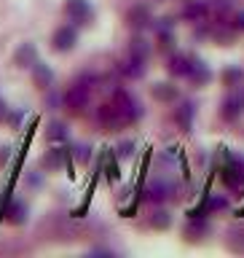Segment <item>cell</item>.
<instances>
[{
    "label": "cell",
    "mask_w": 244,
    "mask_h": 258,
    "mask_svg": "<svg viewBox=\"0 0 244 258\" xmlns=\"http://www.w3.org/2000/svg\"><path fill=\"white\" fill-rule=\"evenodd\" d=\"M223 183L231 191H239L244 185V156H236L225 148H223Z\"/></svg>",
    "instance_id": "obj_1"
},
{
    "label": "cell",
    "mask_w": 244,
    "mask_h": 258,
    "mask_svg": "<svg viewBox=\"0 0 244 258\" xmlns=\"http://www.w3.org/2000/svg\"><path fill=\"white\" fill-rule=\"evenodd\" d=\"M113 102H116V108H118L121 113H124L126 124H132V121H137V118L142 116L140 102H137L134 97L126 92V89H116V94H113Z\"/></svg>",
    "instance_id": "obj_2"
},
{
    "label": "cell",
    "mask_w": 244,
    "mask_h": 258,
    "mask_svg": "<svg viewBox=\"0 0 244 258\" xmlns=\"http://www.w3.org/2000/svg\"><path fill=\"white\" fill-rule=\"evenodd\" d=\"M64 14H67L75 24H89L94 19V8L89 0H67V3H64Z\"/></svg>",
    "instance_id": "obj_3"
},
{
    "label": "cell",
    "mask_w": 244,
    "mask_h": 258,
    "mask_svg": "<svg viewBox=\"0 0 244 258\" xmlns=\"http://www.w3.org/2000/svg\"><path fill=\"white\" fill-rule=\"evenodd\" d=\"M97 116H100V124H102L105 129H110V132H116V129H121V126L126 124L124 113H121V110L116 108V102H108V105H102Z\"/></svg>",
    "instance_id": "obj_4"
},
{
    "label": "cell",
    "mask_w": 244,
    "mask_h": 258,
    "mask_svg": "<svg viewBox=\"0 0 244 258\" xmlns=\"http://www.w3.org/2000/svg\"><path fill=\"white\" fill-rule=\"evenodd\" d=\"M51 43H54L56 51H70V48L78 43V30L72 27V24H62V27L54 32Z\"/></svg>",
    "instance_id": "obj_5"
},
{
    "label": "cell",
    "mask_w": 244,
    "mask_h": 258,
    "mask_svg": "<svg viewBox=\"0 0 244 258\" xmlns=\"http://www.w3.org/2000/svg\"><path fill=\"white\" fill-rule=\"evenodd\" d=\"M244 113V94L241 92H233V94H228L223 100V108H220V116L225 118V121H233V118H239Z\"/></svg>",
    "instance_id": "obj_6"
},
{
    "label": "cell",
    "mask_w": 244,
    "mask_h": 258,
    "mask_svg": "<svg viewBox=\"0 0 244 258\" xmlns=\"http://www.w3.org/2000/svg\"><path fill=\"white\" fill-rule=\"evenodd\" d=\"M64 102H67V108H72V110L84 108V105L89 102V86H86V81H78V84L72 86L67 94H64Z\"/></svg>",
    "instance_id": "obj_7"
},
{
    "label": "cell",
    "mask_w": 244,
    "mask_h": 258,
    "mask_svg": "<svg viewBox=\"0 0 244 258\" xmlns=\"http://www.w3.org/2000/svg\"><path fill=\"white\" fill-rule=\"evenodd\" d=\"M177 185H172L169 180H153L148 188H145V197H148L150 202H164L167 197H175Z\"/></svg>",
    "instance_id": "obj_8"
},
{
    "label": "cell",
    "mask_w": 244,
    "mask_h": 258,
    "mask_svg": "<svg viewBox=\"0 0 244 258\" xmlns=\"http://www.w3.org/2000/svg\"><path fill=\"white\" fill-rule=\"evenodd\" d=\"M209 78H212V73H209V64H204V59H199V56H191L188 81H193L196 86H201V84H207Z\"/></svg>",
    "instance_id": "obj_9"
},
{
    "label": "cell",
    "mask_w": 244,
    "mask_h": 258,
    "mask_svg": "<svg viewBox=\"0 0 244 258\" xmlns=\"http://www.w3.org/2000/svg\"><path fill=\"white\" fill-rule=\"evenodd\" d=\"M193 116H196V105L193 102H183L180 108H177V113H175V121H177V126L180 129H188L193 126Z\"/></svg>",
    "instance_id": "obj_10"
},
{
    "label": "cell",
    "mask_w": 244,
    "mask_h": 258,
    "mask_svg": "<svg viewBox=\"0 0 244 258\" xmlns=\"http://www.w3.org/2000/svg\"><path fill=\"white\" fill-rule=\"evenodd\" d=\"M14 59H16V64H19V68H32V64L38 62V51H35V46H32V43H22L19 48H16Z\"/></svg>",
    "instance_id": "obj_11"
},
{
    "label": "cell",
    "mask_w": 244,
    "mask_h": 258,
    "mask_svg": "<svg viewBox=\"0 0 244 258\" xmlns=\"http://www.w3.org/2000/svg\"><path fill=\"white\" fill-rule=\"evenodd\" d=\"M32 76H35V84L40 86V89H48L54 84V73H51V68L48 64H43V62H35L32 64Z\"/></svg>",
    "instance_id": "obj_12"
},
{
    "label": "cell",
    "mask_w": 244,
    "mask_h": 258,
    "mask_svg": "<svg viewBox=\"0 0 244 258\" xmlns=\"http://www.w3.org/2000/svg\"><path fill=\"white\" fill-rule=\"evenodd\" d=\"M207 231H209V223L204 218H188V223H185V237H191V239L204 237Z\"/></svg>",
    "instance_id": "obj_13"
},
{
    "label": "cell",
    "mask_w": 244,
    "mask_h": 258,
    "mask_svg": "<svg viewBox=\"0 0 244 258\" xmlns=\"http://www.w3.org/2000/svg\"><path fill=\"white\" fill-rule=\"evenodd\" d=\"M150 92L158 102H175L177 100V86H172V84H153Z\"/></svg>",
    "instance_id": "obj_14"
},
{
    "label": "cell",
    "mask_w": 244,
    "mask_h": 258,
    "mask_svg": "<svg viewBox=\"0 0 244 258\" xmlns=\"http://www.w3.org/2000/svg\"><path fill=\"white\" fill-rule=\"evenodd\" d=\"M169 70H172L175 76H185V78H188L191 56L188 54H172V59H169Z\"/></svg>",
    "instance_id": "obj_15"
},
{
    "label": "cell",
    "mask_w": 244,
    "mask_h": 258,
    "mask_svg": "<svg viewBox=\"0 0 244 258\" xmlns=\"http://www.w3.org/2000/svg\"><path fill=\"white\" fill-rule=\"evenodd\" d=\"M6 215L11 223H24L27 221V205H24V202H11V205L6 207Z\"/></svg>",
    "instance_id": "obj_16"
},
{
    "label": "cell",
    "mask_w": 244,
    "mask_h": 258,
    "mask_svg": "<svg viewBox=\"0 0 244 258\" xmlns=\"http://www.w3.org/2000/svg\"><path fill=\"white\" fill-rule=\"evenodd\" d=\"M207 14H209V3H191V6H185V11H183V16L191 22L207 19Z\"/></svg>",
    "instance_id": "obj_17"
},
{
    "label": "cell",
    "mask_w": 244,
    "mask_h": 258,
    "mask_svg": "<svg viewBox=\"0 0 244 258\" xmlns=\"http://www.w3.org/2000/svg\"><path fill=\"white\" fill-rule=\"evenodd\" d=\"M129 24H132V27H145V24H150V11L145 6H134L132 11H129Z\"/></svg>",
    "instance_id": "obj_18"
},
{
    "label": "cell",
    "mask_w": 244,
    "mask_h": 258,
    "mask_svg": "<svg viewBox=\"0 0 244 258\" xmlns=\"http://www.w3.org/2000/svg\"><path fill=\"white\" fill-rule=\"evenodd\" d=\"M59 164H67V151H64V148H54V151H48L43 156V167L46 169H54Z\"/></svg>",
    "instance_id": "obj_19"
},
{
    "label": "cell",
    "mask_w": 244,
    "mask_h": 258,
    "mask_svg": "<svg viewBox=\"0 0 244 258\" xmlns=\"http://www.w3.org/2000/svg\"><path fill=\"white\" fill-rule=\"evenodd\" d=\"M129 54L145 62V59H148V54H150V46H148V40H145V38H134L132 43H129Z\"/></svg>",
    "instance_id": "obj_20"
},
{
    "label": "cell",
    "mask_w": 244,
    "mask_h": 258,
    "mask_svg": "<svg viewBox=\"0 0 244 258\" xmlns=\"http://www.w3.org/2000/svg\"><path fill=\"white\" fill-rule=\"evenodd\" d=\"M142 59H137V56H132L129 54V59L121 64V73H124V76H129V78H137V76H142Z\"/></svg>",
    "instance_id": "obj_21"
},
{
    "label": "cell",
    "mask_w": 244,
    "mask_h": 258,
    "mask_svg": "<svg viewBox=\"0 0 244 258\" xmlns=\"http://www.w3.org/2000/svg\"><path fill=\"white\" fill-rule=\"evenodd\" d=\"M46 135H48V140H51V143H64V140H67V126L59 124V121H54V124L48 126Z\"/></svg>",
    "instance_id": "obj_22"
},
{
    "label": "cell",
    "mask_w": 244,
    "mask_h": 258,
    "mask_svg": "<svg viewBox=\"0 0 244 258\" xmlns=\"http://www.w3.org/2000/svg\"><path fill=\"white\" fill-rule=\"evenodd\" d=\"M102 161H105V175H108V180H118V177H121V172H118L116 156H113V153H105V156H102Z\"/></svg>",
    "instance_id": "obj_23"
},
{
    "label": "cell",
    "mask_w": 244,
    "mask_h": 258,
    "mask_svg": "<svg viewBox=\"0 0 244 258\" xmlns=\"http://www.w3.org/2000/svg\"><path fill=\"white\" fill-rule=\"evenodd\" d=\"M150 223L156 226V229H169V226H172V215L164 213V210H158V213L150 218Z\"/></svg>",
    "instance_id": "obj_24"
},
{
    "label": "cell",
    "mask_w": 244,
    "mask_h": 258,
    "mask_svg": "<svg viewBox=\"0 0 244 258\" xmlns=\"http://www.w3.org/2000/svg\"><path fill=\"white\" fill-rule=\"evenodd\" d=\"M241 78H244V73H241L239 68H228V70L223 73V81H225V84H228V86H236Z\"/></svg>",
    "instance_id": "obj_25"
},
{
    "label": "cell",
    "mask_w": 244,
    "mask_h": 258,
    "mask_svg": "<svg viewBox=\"0 0 244 258\" xmlns=\"http://www.w3.org/2000/svg\"><path fill=\"white\" fill-rule=\"evenodd\" d=\"M156 30H158V35H172V19H158Z\"/></svg>",
    "instance_id": "obj_26"
},
{
    "label": "cell",
    "mask_w": 244,
    "mask_h": 258,
    "mask_svg": "<svg viewBox=\"0 0 244 258\" xmlns=\"http://www.w3.org/2000/svg\"><path fill=\"white\" fill-rule=\"evenodd\" d=\"M22 121H24V110H14V113H8V124H11L14 129H19V126H22Z\"/></svg>",
    "instance_id": "obj_27"
},
{
    "label": "cell",
    "mask_w": 244,
    "mask_h": 258,
    "mask_svg": "<svg viewBox=\"0 0 244 258\" xmlns=\"http://www.w3.org/2000/svg\"><path fill=\"white\" fill-rule=\"evenodd\" d=\"M89 156H92V148H89V145H78L75 148V159L78 161H89Z\"/></svg>",
    "instance_id": "obj_28"
},
{
    "label": "cell",
    "mask_w": 244,
    "mask_h": 258,
    "mask_svg": "<svg viewBox=\"0 0 244 258\" xmlns=\"http://www.w3.org/2000/svg\"><path fill=\"white\" fill-rule=\"evenodd\" d=\"M132 148H134V143H129V140L121 143L118 145V156H132Z\"/></svg>",
    "instance_id": "obj_29"
},
{
    "label": "cell",
    "mask_w": 244,
    "mask_h": 258,
    "mask_svg": "<svg viewBox=\"0 0 244 258\" xmlns=\"http://www.w3.org/2000/svg\"><path fill=\"white\" fill-rule=\"evenodd\" d=\"M223 207H225V199H220V197L209 199V213H215V210H223Z\"/></svg>",
    "instance_id": "obj_30"
},
{
    "label": "cell",
    "mask_w": 244,
    "mask_h": 258,
    "mask_svg": "<svg viewBox=\"0 0 244 258\" xmlns=\"http://www.w3.org/2000/svg\"><path fill=\"white\" fill-rule=\"evenodd\" d=\"M231 27H233V30H244V11H241V14H236V16H233Z\"/></svg>",
    "instance_id": "obj_31"
},
{
    "label": "cell",
    "mask_w": 244,
    "mask_h": 258,
    "mask_svg": "<svg viewBox=\"0 0 244 258\" xmlns=\"http://www.w3.org/2000/svg\"><path fill=\"white\" fill-rule=\"evenodd\" d=\"M8 116V108H6V102H3V97H0V121H3Z\"/></svg>",
    "instance_id": "obj_32"
}]
</instances>
